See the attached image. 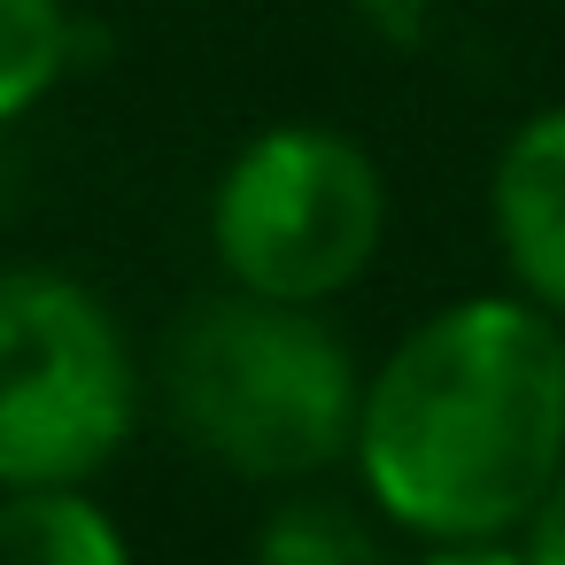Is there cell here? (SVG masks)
Here are the masks:
<instances>
[{
  "mask_svg": "<svg viewBox=\"0 0 565 565\" xmlns=\"http://www.w3.org/2000/svg\"><path fill=\"white\" fill-rule=\"evenodd\" d=\"M349 465L418 534H519L565 465V326L526 295H457L364 372Z\"/></svg>",
  "mask_w": 565,
  "mask_h": 565,
  "instance_id": "cell-1",
  "label": "cell"
},
{
  "mask_svg": "<svg viewBox=\"0 0 565 565\" xmlns=\"http://www.w3.org/2000/svg\"><path fill=\"white\" fill-rule=\"evenodd\" d=\"M519 550H526V565H565V465L534 495V511L519 519Z\"/></svg>",
  "mask_w": 565,
  "mask_h": 565,
  "instance_id": "cell-9",
  "label": "cell"
},
{
  "mask_svg": "<svg viewBox=\"0 0 565 565\" xmlns=\"http://www.w3.org/2000/svg\"><path fill=\"white\" fill-rule=\"evenodd\" d=\"M0 565H132V542L86 488H9Z\"/></svg>",
  "mask_w": 565,
  "mask_h": 565,
  "instance_id": "cell-6",
  "label": "cell"
},
{
  "mask_svg": "<svg viewBox=\"0 0 565 565\" xmlns=\"http://www.w3.org/2000/svg\"><path fill=\"white\" fill-rule=\"evenodd\" d=\"M140 426V364L117 310L55 264L0 271V480L86 488Z\"/></svg>",
  "mask_w": 565,
  "mask_h": 565,
  "instance_id": "cell-4",
  "label": "cell"
},
{
  "mask_svg": "<svg viewBox=\"0 0 565 565\" xmlns=\"http://www.w3.org/2000/svg\"><path fill=\"white\" fill-rule=\"evenodd\" d=\"M411 565H526L519 534H449V542H426Z\"/></svg>",
  "mask_w": 565,
  "mask_h": 565,
  "instance_id": "cell-10",
  "label": "cell"
},
{
  "mask_svg": "<svg viewBox=\"0 0 565 565\" xmlns=\"http://www.w3.org/2000/svg\"><path fill=\"white\" fill-rule=\"evenodd\" d=\"M248 565H387V550H380V526L356 503H341V495H287L256 526Z\"/></svg>",
  "mask_w": 565,
  "mask_h": 565,
  "instance_id": "cell-7",
  "label": "cell"
},
{
  "mask_svg": "<svg viewBox=\"0 0 565 565\" xmlns=\"http://www.w3.org/2000/svg\"><path fill=\"white\" fill-rule=\"evenodd\" d=\"M364 372L310 302L202 295L163 333V411L194 457L248 488H302L349 465Z\"/></svg>",
  "mask_w": 565,
  "mask_h": 565,
  "instance_id": "cell-2",
  "label": "cell"
},
{
  "mask_svg": "<svg viewBox=\"0 0 565 565\" xmlns=\"http://www.w3.org/2000/svg\"><path fill=\"white\" fill-rule=\"evenodd\" d=\"M387 241V171L341 125H264L210 186V256L225 287L326 310Z\"/></svg>",
  "mask_w": 565,
  "mask_h": 565,
  "instance_id": "cell-3",
  "label": "cell"
},
{
  "mask_svg": "<svg viewBox=\"0 0 565 565\" xmlns=\"http://www.w3.org/2000/svg\"><path fill=\"white\" fill-rule=\"evenodd\" d=\"M0 495H9V480H0Z\"/></svg>",
  "mask_w": 565,
  "mask_h": 565,
  "instance_id": "cell-11",
  "label": "cell"
},
{
  "mask_svg": "<svg viewBox=\"0 0 565 565\" xmlns=\"http://www.w3.org/2000/svg\"><path fill=\"white\" fill-rule=\"evenodd\" d=\"M71 71V9L63 0H0V125L32 117Z\"/></svg>",
  "mask_w": 565,
  "mask_h": 565,
  "instance_id": "cell-8",
  "label": "cell"
},
{
  "mask_svg": "<svg viewBox=\"0 0 565 565\" xmlns=\"http://www.w3.org/2000/svg\"><path fill=\"white\" fill-rule=\"evenodd\" d=\"M488 233L511 271V295L565 326V102L534 109L488 171Z\"/></svg>",
  "mask_w": 565,
  "mask_h": 565,
  "instance_id": "cell-5",
  "label": "cell"
}]
</instances>
